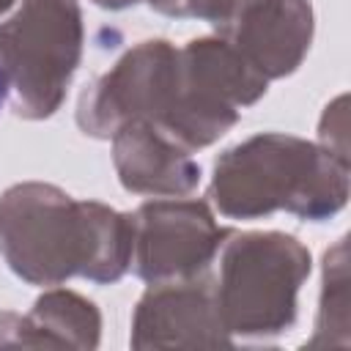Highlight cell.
I'll return each mask as SVG.
<instances>
[{"label": "cell", "mask_w": 351, "mask_h": 351, "mask_svg": "<svg viewBox=\"0 0 351 351\" xmlns=\"http://www.w3.org/2000/svg\"><path fill=\"white\" fill-rule=\"evenodd\" d=\"M0 104H3V74H0Z\"/></svg>", "instance_id": "1"}]
</instances>
